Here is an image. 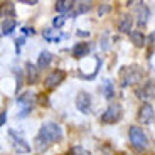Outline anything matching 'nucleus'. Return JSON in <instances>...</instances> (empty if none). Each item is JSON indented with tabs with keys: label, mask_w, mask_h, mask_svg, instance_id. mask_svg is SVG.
<instances>
[{
	"label": "nucleus",
	"mask_w": 155,
	"mask_h": 155,
	"mask_svg": "<svg viewBox=\"0 0 155 155\" xmlns=\"http://www.w3.org/2000/svg\"><path fill=\"white\" fill-rule=\"evenodd\" d=\"M39 137L44 140V142H47V143H56V142H61L62 138V130L59 125L56 123H44L42 127H41V130H39Z\"/></svg>",
	"instance_id": "obj_1"
},
{
	"label": "nucleus",
	"mask_w": 155,
	"mask_h": 155,
	"mask_svg": "<svg viewBox=\"0 0 155 155\" xmlns=\"http://www.w3.org/2000/svg\"><path fill=\"white\" fill-rule=\"evenodd\" d=\"M143 78V71L142 68L138 66H130V68H125L123 73H121V84L123 86H128V84H137V83L142 81Z\"/></svg>",
	"instance_id": "obj_2"
},
{
	"label": "nucleus",
	"mask_w": 155,
	"mask_h": 155,
	"mask_svg": "<svg viewBox=\"0 0 155 155\" xmlns=\"http://www.w3.org/2000/svg\"><path fill=\"white\" fill-rule=\"evenodd\" d=\"M130 142L133 147H137L138 150H143L148 147V138L145 135V132L138 127H130Z\"/></svg>",
	"instance_id": "obj_3"
},
{
	"label": "nucleus",
	"mask_w": 155,
	"mask_h": 155,
	"mask_svg": "<svg viewBox=\"0 0 155 155\" xmlns=\"http://www.w3.org/2000/svg\"><path fill=\"white\" fill-rule=\"evenodd\" d=\"M121 115H123V110H121V105H118V103H115V105L108 106V110H106L103 115H101V123L105 125H111V123H116V121L121 120Z\"/></svg>",
	"instance_id": "obj_4"
},
{
	"label": "nucleus",
	"mask_w": 155,
	"mask_h": 155,
	"mask_svg": "<svg viewBox=\"0 0 155 155\" xmlns=\"http://www.w3.org/2000/svg\"><path fill=\"white\" fill-rule=\"evenodd\" d=\"M76 106L78 110L81 113H89V110H91V96H89L86 91H81V93L76 96Z\"/></svg>",
	"instance_id": "obj_5"
},
{
	"label": "nucleus",
	"mask_w": 155,
	"mask_h": 155,
	"mask_svg": "<svg viewBox=\"0 0 155 155\" xmlns=\"http://www.w3.org/2000/svg\"><path fill=\"white\" fill-rule=\"evenodd\" d=\"M152 118H153V108H152L148 103H145V105H142L138 108V121L143 125H148L152 121Z\"/></svg>",
	"instance_id": "obj_6"
},
{
	"label": "nucleus",
	"mask_w": 155,
	"mask_h": 155,
	"mask_svg": "<svg viewBox=\"0 0 155 155\" xmlns=\"http://www.w3.org/2000/svg\"><path fill=\"white\" fill-rule=\"evenodd\" d=\"M73 8H71V14L74 17L76 15H81L84 12H88L91 8V0H73Z\"/></svg>",
	"instance_id": "obj_7"
},
{
	"label": "nucleus",
	"mask_w": 155,
	"mask_h": 155,
	"mask_svg": "<svg viewBox=\"0 0 155 155\" xmlns=\"http://www.w3.org/2000/svg\"><path fill=\"white\" fill-rule=\"evenodd\" d=\"M62 79H64V73H62V71H52V73L46 78L44 84H46V88L52 89V88H56V86H59V83H61Z\"/></svg>",
	"instance_id": "obj_8"
},
{
	"label": "nucleus",
	"mask_w": 155,
	"mask_h": 155,
	"mask_svg": "<svg viewBox=\"0 0 155 155\" xmlns=\"http://www.w3.org/2000/svg\"><path fill=\"white\" fill-rule=\"evenodd\" d=\"M10 135H12V142H14V145H15L17 152H22V153H29V152H31V147H29L20 137H17L14 130H10Z\"/></svg>",
	"instance_id": "obj_9"
},
{
	"label": "nucleus",
	"mask_w": 155,
	"mask_h": 155,
	"mask_svg": "<svg viewBox=\"0 0 155 155\" xmlns=\"http://www.w3.org/2000/svg\"><path fill=\"white\" fill-rule=\"evenodd\" d=\"M88 52H89V46L86 42H78L76 46L73 47V56H74V58H78V59L88 56Z\"/></svg>",
	"instance_id": "obj_10"
},
{
	"label": "nucleus",
	"mask_w": 155,
	"mask_h": 155,
	"mask_svg": "<svg viewBox=\"0 0 155 155\" xmlns=\"http://www.w3.org/2000/svg\"><path fill=\"white\" fill-rule=\"evenodd\" d=\"M15 25H17V22L14 17H5L4 24H2V34H5V35L12 34L14 29H15Z\"/></svg>",
	"instance_id": "obj_11"
},
{
	"label": "nucleus",
	"mask_w": 155,
	"mask_h": 155,
	"mask_svg": "<svg viewBox=\"0 0 155 155\" xmlns=\"http://www.w3.org/2000/svg\"><path fill=\"white\" fill-rule=\"evenodd\" d=\"M0 15L2 17H14L15 15V7L12 2H4L0 5Z\"/></svg>",
	"instance_id": "obj_12"
},
{
	"label": "nucleus",
	"mask_w": 155,
	"mask_h": 155,
	"mask_svg": "<svg viewBox=\"0 0 155 155\" xmlns=\"http://www.w3.org/2000/svg\"><path fill=\"white\" fill-rule=\"evenodd\" d=\"M132 24H133V19H132V15H123L121 17V20H120V24H118V29H120V32H130V29H132Z\"/></svg>",
	"instance_id": "obj_13"
},
{
	"label": "nucleus",
	"mask_w": 155,
	"mask_h": 155,
	"mask_svg": "<svg viewBox=\"0 0 155 155\" xmlns=\"http://www.w3.org/2000/svg\"><path fill=\"white\" fill-rule=\"evenodd\" d=\"M130 37H132V42L137 47H143L145 46V34L142 31H133L130 32Z\"/></svg>",
	"instance_id": "obj_14"
},
{
	"label": "nucleus",
	"mask_w": 155,
	"mask_h": 155,
	"mask_svg": "<svg viewBox=\"0 0 155 155\" xmlns=\"http://www.w3.org/2000/svg\"><path fill=\"white\" fill-rule=\"evenodd\" d=\"M51 59H52V54L47 52V51H44V52H41V56H39V59H37V66L41 68V69H44V68L49 66Z\"/></svg>",
	"instance_id": "obj_15"
},
{
	"label": "nucleus",
	"mask_w": 155,
	"mask_h": 155,
	"mask_svg": "<svg viewBox=\"0 0 155 155\" xmlns=\"http://www.w3.org/2000/svg\"><path fill=\"white\" fill-rule=\"evenodd\" d=\"M147 19H148V8L142 5V7L138 8V24L140 25H145Z\"/></svg>",
	"instance_id": "obj_16"
},
{
	"label": "nucleus",
	"mask_w": 155,
	"mask_h": 155,
	"mask_svg": "<svg viewBox=\"0 0 155 155\" xmlns=\"http://www.w3.org/2000/svg\"><path fill=\"white\" fill-rule=\"evenodd\" d=\"M68 8H69V2L68 0H56V10L58 12L64 14V12H68Z\"/></svg>",
	"instance_id": "obj_17"
},
{
	"label": "nucleus",
	"mask_w": 155,
	"mask_h": 155,
	"mask_svg": "<svg viewBox=\"0 0 155 155\" xmlns=\"http://www.w3.org/2000/svg\"><path fill=\"white\" fill-rule=\"evenodd\" d=\"M105 94H106V98H113V88H111V84H110V81H106L105 83Z\"/></svg>",
	"instance_id": "obj_18"
},
{
	"label": "nucleus",
	"mask_w": 155,
	"mask_h": 155,
	"mask_svg": "<svg viewBox=\"0 0 155 155\" xmlns=\"http://www.w3.org/2000/svg\"><path fill=\"white\" fill-rule=\"evenodd\" d=\"M71 153H79V155H88L89 152L88 150H84V148H81V147H73L71 148Z\"/></svg>",
	"instance_id": "obj_19"
},
{
	"label": "nucleus",
	"mask_w": 155,
	"mask_h": 155,
	"mask_svg": "<svg viewBox=\"0 0 155 155\" xmlns=\"http://www.w3.org/2000/svg\"><path fill=\"white\" fill-rule=\"evenodd\" d=\"M27 69H29V81H34L35 79V69L32 68V64H27Z\"/></svg>",
	"instance_id": "obj_20"
},
{
	"label": "nucleus",
	"mask_w": 155,
	"mask_h": 155,
	"mask_svg": "<svg viewBox=\"0 0 155 155\" xmlns=\"http://www.w3.org/2000/svg\"><path fill=\"white\" fill-rule=\"evenodd\" d=\"M62 24H64V17H58V19H54V27H61Z\"/></svg>",
	"instance_id": "obj_21"
},
{
	"label": "nucleus",
	"mask_w": 155,
	"mask_h": 155,
	"mask_svg": "<svg viewBox=\"0 0 155 155\" xmlns=\"http://www.w3.org/2000/svg\"><path fill=\"white\" fill-rule=\"evenodd\" d=\"M143 2V0H128V7H137Z\"/></svg>",
	"instance_id": "obj_22"
},
{
	"label": "nucleus",
	"mask_w": 155,
	"mask_h": 155,
	"mask_svg": "<svg viewBox=\"0 0 155 155\" xmlns=\"http://www.w3.org/2000/svg\"><path fill=\"white\" fill-rule=\"evenodd\" d=\"M108 10H110V7H108V5H103V7H100V10H98V14H100V15H103V14H106Z\"/></svg>",
	"instance_id": "obj_23"
},
{
	"label": "nucleus",
	"mask_w": 155,
	"mask_h": 155,
	"mask_svg": "<svg viewBox=\"0 0 155 155\" xmlns=\"http://www.w3.org/2000/svg\"><path fill=\"white\" fill-rule=\"evenodd\" d=\"M5 120H7V113H0V127L5 123Z\"/></svg>",
	"instance_id": "obj_24"
},
{
	"label": "nucleus",
	"mask_w": 155,
	"mask_h": 155,
	"mask_svg": "<svg viewBox=\"0 0 155 155\" xmlns=\"http://www.w3.org/2000/svg\"><path fill=\"white\" fill-rule=\"evenodd\" d=\"M22 4H27V5H35L39 2V0H20Z\"/></svg>",
	"instance_id": "obj_25"
},
{
	"label": "nucleus",
	"mask_w": 155,
	"mask_h": 155,
	"mask_svg": "<svg viewBox=\"0 0 155 155\" xmlns=\"http://www.w3.org/2000/svg\"><path fill=\"white\" fill-rule=\"evenodd\" d=\"M24 32H25V34H34V31L29 29V27H24Z\"/></svg>",
	"instance_id": "obj_26"
}]
</instances>
